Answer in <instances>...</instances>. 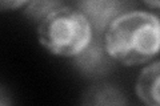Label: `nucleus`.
<instances>
[{
	"instance_id": "f257e3e1",
	"label": "nucleus",
	"mask_w": 160,
	"mask_h": 106,
	"mask_svg": "<svg viewBox=\"0 0 160 106\" xmlns=\"http://www.w3.org/2000/svg\"><path fill=\"white\" fill-rule=\"evenodd\" d=\"M104 45L115 61L127 67L149 61L159 52L158 16L142 11L123 15L104 33Z\"/></svg>"
},
{
	"instance_id": "f03ea898",
	"label": "nucleus",
	"mask_w": 160,
	"mask_h": 106,
	"mask_svg": "<svg viewBox=\"0 0 160 106\" xmlns=\"http://www.w3.org/2000/svg\"><path fill=\"white\" fill-rule=\"evenodd\" d=\"M92 29L78 8L64 6L38 24L39 43L56 56L73 57L91 40Z\"/></svg>"
},
{
	"instance_id": "7ed1b4c3",
	"label": "nucleus",
	"mask_w": 160,
	"mask_h": 106,
	"mask_svg": "<svg viewBox=\"0 0 160 106\" xmlns=\"http://www.w3.org/2000/svg\"><path fill=\"white\" fill-rule=\"evenodd\" d=\"M135 8V0H80L78 9L91 25L92 32L104 35L115 20Z\"/></svg>"
},
{
	"instance_id": "20e7f679",
	"label": "nucleus",
	"mask_w": 160,
	"mask_h": 106,
	"mask_svg": "<svg viewBox=\"0 0 160 106\" xmlns=\"http://www.w3.org/2000/svg\"><path fill=\"white\" fill-rule=\"evenodd\" d=\"M115 60L109 56L103 35L92 32L91 40L80 52L73 56V65L84 77L100 78L111 72Z\"/></svg>"
},
{
	"instance_id": "39448f33",
	"label": "nucleus",
	"mask_w": 160,
	"mask_h": 106,
	"mask_svg": "<svg viewBox=\"0 0 160 106\" xmlns=\"http://www.w3.org/2000/svg\"><path fill=\"white\" fill-rule=\"evenodd\" d=\"M159 82L160 62L153 61L142 70L136 82V94L146 105H159Z\"/></svg>"
},
{
	"instance_id": "423d86ee",
	"label": "nucleus",
	"mask_w": 160,
	"mask_h": 106,
	"mask_svg": "<svg viewBox=\"0 0 160 106\" xmlns=\"http://www.w3.org/2000/svg\"><path fill=\"white\" fill-rule=\"evenodd\" d=\"M84 105H127L128 99L119 88L111 84H95L84 92L82 97Z\"/></svg>"
},
{
	"instance_id": "0eeeda50",
	"label": "nucleus",
	"mask_w": 160,
	"mask_h": 106,
	"mask_svg": "<svg viewBox=\"0 0 160 106\" xmlns=\"http://www.w3.org/2000/svg\"><path fill=\"white\" fill-rule=\"evenodd\" d=\"M62 7H64V3L62 0H29L27 3L24 15L31 21L39 24L49 13Z\"/></svg>"
},
{
	"instance_id": "6e6552de",
	"label": "nucleus",
	"mask_w": 160,
	"mask_h": 106,
	"mask_svg": "<svg viewBox=\"0 0 160 106\" xmlns=\"http://www.w3.org/2000/svg\"><path fill=\"white\" fill-rule=\"evenodd\" d=\"M29 2V0H0V11H11L20 8Z\"/></svg>"
},
{
	"instance_id": "1a4fd4ad",
	"label": "nucleus",
	"mask_w": 160,
	"mask_h": 106,
	"mask_svg": "<svg viewBox=\"0 0 160 106\" xmlns=\"http://www.w3.org/2000/svg\"><path fill=\"white\" fill-rule=\"evenodd\" d=\"M13 102L12 98L9 97V94L3 86H0V106L2 105H11Z\"/></svg>"
},
{
	"instance_id": "9d476101",
	"label": "nucleus",
	"mask_w": 160,
	"mask_h": 106,
	"mask_svg": "<svg viewBox=\"0 0 160 106\" xmlns=\"http://www.w3.org/2000/svg\"><path fill=\"white\" fill-rule=\"evenodd\" d=\"M143 2L146 3L147 6H149L151 8H155V9H158L159 4H160V0H143Z\"/></svg>"
}]
</instances>
